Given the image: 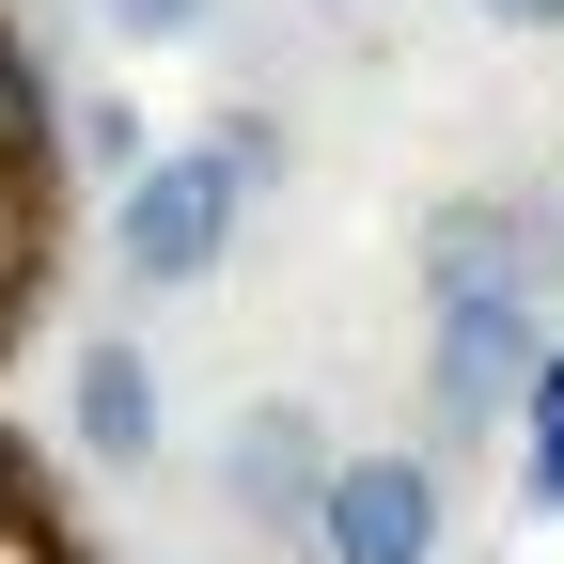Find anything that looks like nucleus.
<instances>
[{"label": "nucleus", "instance_id": "f257e3e1", "mask_svg": "<svg viewBox=\"0 0 564 564\" xmlns=\"http://www.w3.org/2000/svg\"><path fill=\"white\" fill-rule=\"evenodd\" d=\"M282 173V126L267 110H220V141H173V158H141L126 173V204H110V267L126 282H204L236 251V220H251V188Z\"/></svg>", "mask_w": 564, "mask_h": 564}, {"label": "nucleus", "instance_id": "f03ea898", "mask_svg": "<svg viewBox=\"0 0 564 564\" xmlns=\"http://www.w3.org/2000/svg\"><path fill=\"white\" fill-rule=\"evenodd\" d=\"M440 533H455L440 455H345L329 502H314V549L329 564H440Z\"/></svg>", "mask_w": 564, "mask_h": 564}, {"label": "nucleus", "instance_id": "7ed1b4c3", "mask_svg": "<svg viewBox=\"0 0 564 564\" xmlns=\"http://www.w3.org/2000/svg\"><path fill=\"white\" fill-rule=\"evenodd\" d=\"M549 377V345H533V299H470L440 314V345H423V392H440V440H486V423H518Z\"/></svg>", "mask_w": 564, "mask_h": 564}, {"label": "nucleus", "instance_id": "20e7f679", "mask_svg": "<svg viewBox=\"0 0 564 564\" xmlns=\"http://www.w3.org/2000/svg\"><path fill=\"white\" fill-rule=\"evenodd\" d=\"M329 423L299 408V392H267V408H236V440H220V502L251 518V533H314V502H329Z\"/></svg>", "mask_w": 564, "mask_h": 564}, {"label": "nucleus", "instance_id": "39448f33", "mask_svg": "<svg viewBox=\"0 0 564 564\" xmlns=\"http://www.w3.org/2000/svg\"><path fill=\"white\" fill-rule=\"evenodd\" d=\"M470 299H533V220L486 188L423 220V314H470Z\"/></svg>", "mask_w": 564, "mask_h": 564}, {"label": "nucleus", "instance_id": "423d86ee", "mask_svg": "<svg viewBox=\"0 0 564 564\" xmlns=\"http://www.w3.org/2000/svg\"><path fill=\"white\" fill-rule=\"evenodd\" d=\"M79 455L95 470H158V361L141 345H79Z\"/></svg>", "mask_w": 564, "mask_h": 564}, {"label": "nucleus", "instance_id": "0eeeda50", "mask_svg": "<svg viewBox=\"0 0 564 564\" xmlns=\"http://www.w3.org/2000/svg\"><path fill=\"white\" fill-rule=\"evenodd\" d=\"M0 158H47V63H32V32H0Z\"/></svg>", "mask_w": 564, "mask_h": 564}, {"label": "nucleus", "instance_id": "6e6552de", "mask_svg": "<svg viewBox=\"0 0 564 564\" xmlns=\"http://www.w3.org/2000/svg\"><path fill=\"white\" fill-rule=\"evenodd\" d=\"M518 423H533V502H564V345H549V377H533Z\"/></svg>", "mask_w": 564, "mask_h": 564}, {"label": "nucleus", "instance_id": "1a4fd4ad", "mask_svg": "<svg viewBox=\"0 0 564 564\" xmlns=\"http://www.w3.org/2000/svg\"><path fill=\"white\" fill-rule=\"evenodd\" d=\"M110 32H126V47H188V32H204V0H110Z\"/></svg>", "mask_w": 564, "mask_h": 564}, {"label": "nucleus", "instance_id": "9d476101", "mask_svg": "<svg viewBox=\"0 0 564 564\" xmlns=\"http://www.w3.org/2000/svg\"><path fill=\"white\" fill-rule=\"evenodd\" d=\"M470 17H502V32H564V0H470Z\"/></svg>", "mask_w": 564, "mask_h": 564}, {"label": "nucleus", "instance_id": "9b49d317", "mask_svg": "<svg viewBox=\"0 0 564 564\" xmlns=\"http://www.w3.org/2000/svg\"><path fill=\"white\" fill-rule=\"evenodd\" d=\"M0 502H17V455H0Z\"/></svg>", "mask_w": 564, "mask_h": 564}]
</instances>
